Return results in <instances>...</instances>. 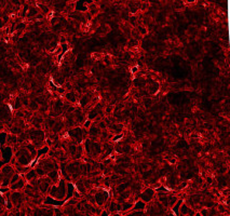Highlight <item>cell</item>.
<instances>
[{
	"mask_svg": "<svg viewBox=\"0 0 230 216\" xmlns=\"http://www.w3.org/2000/svg\"><path fill=\"white\" fill-rule=\"evenodd\" d=\"M66 190H67V182L63 177L60 178L56 184H52L48 190V195L57 200H64L66 197Z\"/></svg>",
	"mask_w": 230,
	"mask_h": 216,
	"instance_id": "obj_1",
	"label": "cell"
},
{
	"mask_svg": "<svg viewBox=\"0 0 230 216\" xmlns=\"http://www.w3.org/2000/svg\"><path fill=\"white\" fill-rule=\"evenodd\" d=\"M67 134L69 136L70 141L76 143V144H81L88 137L87 129L80 128V126H74V128L68 129Z\"/></svg>",
	"mask_w": 230,
	"mask_h": 216,
	"instance_id": "obj_2",
	"label": "cell"
},
{
	"mask_svg": "<svg viewBox=\"0 0 230 216\" xmlns=\"http://www.w3.org/2000/svg\"><path fill=\"white\" fill-rule=\"evenodd\" d=\"M25 198H26V195L24 192L20 191V190L11 191V195H10V200L13 204V207H16V209H21L23 206L25 202Z\"/></svg>",
	"mask_w": 230,
	"mask_h": 216,
	"instance_id": "obj_3",
	"label": "cell"
},
{
	"mask_svg": "<svg viewBox=\"0 0 230 216\" xmlns=\"http://www.w3.org/2000/svg\"><path fill=\"white\" fill-rule=\"evenodd\" d=\"M52 182L47 175L39 177V184H38V190L41 195H48V190L51 187Z\"/></svg>",
	"mask_w": 230,
	"mask_h": 216,
	"instance_id": "obj_4",
	"label": "cell"
},
{
	"mask_svg": "<svg viewBox=\"0 0 230 216\" xmlns=\"http://www.w3.org/2000/svg\"><path fill=\"white\" fill-rule=\"evenodd\" d=\"M109 192L107 190H98L96 194L94 195V199H95V203L97 206H103L106 203V201L109 199Z\"/></svg>",
	"mask_w": 230,
	"mask_h": 216,
	"instance_id": "obj_5",
	"label": "cell"
},
{
	"mask_svg": "<svg viewBox=\"0 0 230 216\" xmlns=\"http://www.w3.org/2000/svg\"><path fill=\"white\" fill-rule=\"evenodd\" d=\"M0 156H1V159L6 162V163H9L11 161L12 157L14 156L13 149H12L11 146H1L0 147Z\"/></svg>",
	"mask_w": 230,
	"mask_h": 216,
	"instance_id": "obj_6",
	"label": "cell"
},
{
	"mask_svg": "<svg viewBox=\"0 0 230 216\" xmlns=\"http://www.w3.org/2000/svg\"><path fill=\"white\" fill-rule=\"evenodd\" d=\"M0 172H1V175H2V178H11V176L15 173V169L12 164L10 163H6L1 169H0Z\"/></svg>",
	"mask_w": 230,
	"mask_h": 216,
	"instance_id": "obj_7",
	"label": "cell"
},
{
	"mask_svg": "<svg viewBox=\"0 0 230 216\" xmlns=\"http://www.w3.org/2000/svg\"><path fill=\"white\" fill-rule=\"evenodd\" d=\"M154 196V189H152V188H147V189H145V190H144L141 195H139L138 198L141 199L142 201H144L145 203H148V202H150V201L152 200Z\"/></svg>",
	"mask_w": 230,
	"mask_h": 216,
	"instance_id": "obj_8",
	"label": "cell"
},
{
	"mask_svg": "<svg viewBox=\"0 0 230 216\" xmlns=\"http://www.w3.org/2000/svg\"><path fill=\"white\" fill-rule=\"evenodd\" d=\"M33 125V128L35 129H42L43 123H45V119L41 115H33L30 121H29Z\"/></svg>",
	"mask_w": 230,
	"mask_h": 216,
	"instance_id": "obj_9",
	"label": "cell"
},
{
	"mask_svg": "<svg viewBox=\"0 0 230 216\" xmlns=\"http://www.w3.org/2000/svg\"><path fill=\"white\" fill-rule=\"evenodd\" d=\"M65 201L64 200H57V199L53 198V197L49 196L48 195L45 198H43V204H49V205H52V206H62L63 204H64Z\"/></svg>",
	"mask_w": 230,
	"mask_h": 216,
	"instance_id": "obj_10",
	"label": "cell"
},
{
	"mask_svg": "<svg viewBox=\"0 0 230 216\" xmlns=\"http://www.w3.org/2000/svg\"><path fill=\"white\" fill-rule=\"evenodd\" d=\"M27 183V180L24 178V176H21V178L18 180H16L15 183H13V184H11L9 186L10 190L11 191H14V190H22L23 188H24L25 184Z\"/></svg>",
	"mask_w": 230,
	"mask_h": 216,
	"instance_id": "obj_11",
	"label": "cell"
},
{
	"mask_svg": "<svg viewBox=\"0 0 230 216\" xmlns=\"http://www.w3.org/2000/svg\"><path fill=\"white\" fill-rule=\"evenodd\" d=\"M63 130H65V123H64V120L63 119H58V117L56 118V121L54 123L53 128L51 129L52 133H55V134H60Z\"/></svg>",
	"mask_w": 230,
	"mask_h": 216,
	"instance_id": "obj_12",
	"label": "cell"
},
{
	"mask_svg": "<svg viewBox=\"0 0 230 216\" xmlns=\"http://www.w3.org/2000/svg\"><path fill=\"white\" fill-rule=\"evenodd\" d=\"M64 96L65 99L67 102H69L70 104H76L77 102L79 101V96H78V93L75 92V91H68V92H65L64 93Z\"/></svg>",
	"mask_w": 230,
	"mask_h": 216,
	"instance_id": "obj_13",
	"label": "cell"
},
{
	"mask_svg": "<svg viewBox=\"0 0 230 216\" xmlns=\"http://www.w3.org/2000/svg\"><path fill=\"white\" fill-rule=\"evenodd\" d=\"M178 213L181 214V215H194L196 212L192 210V207L189 206L188 203H181V205L179 206Z\"/></svg>",
	"mask_w": 230,
	"mask_h": 216,
	"instance_id": "obj_14",
	"label": "cell"
},
{
	"mask_svg": "<svg viewBox=\"0 0 230 216\" xmlns=\"http://www.w3.org/2000/svg\"><path fill=\"white\" fill-rule=\"evenodd\" d=\"M39 12H40V11H39V8L37 7L36 5H33V6L30 5V6H29L28 11H27L26 16H25V17H26L27 20H34V17L39 13Z\"/></svg>",
	"mask_w": 230,
	"mask_h": 216,
	"instance_id": "obj_15",
	"label": "cell"
},
{
	"mask_svg": "<svg viewBox=\"0 0 230 216\" xmlns=\"http://www.w3.org/2000/svg\"><path fill=\"white\" fill-rule=\"evenodd\" d=\"M47 176L48 177L51 179V182H52V184H56V183L60 180V170H52V171H50V172H48L47 173Z\"/></svg>",
	"mask_w": 230,
	"mask_h": 216,
	"instance_id": "obj_16",
	"label": "cell"
},
{
	"mask_svg": "<svg viewBox=\"0 0 230 216\" xmlns=\"http://www.w3.org/2000/svg\"><path fill=\"white\" fill-rule=\"evenodd\" d=\"M131 195H132V190L129 188V189H127V190H124V191L120 192V194L117 196L116 201L119 203H122V202H124L125 200H127V199L131 197Z\"/></svg>",
	"mask_w": 230,
	"mask_h": 216,
	"instance_id": "obj_17",
	"label": "cell"
},
{
	"mask_svg": "<svg viewBox=\"0 0 230 216\" xmlns=\"http://www.w3.org/2000/svg\"><path fill=\"white\" fill-rule=\"evenodd\" d=\"M18 144V135L12 134V133H8L7 135V142H6V145L7 146H11L13 147L14 145Z\"/></svg>",
	"mask_w": 230,
	"mask_h": 216,
	"instance_id": "obj_18",
	"label": "cell"
},
{
	"mask_svg": "<svg viewBox=\"0 0 230 216\" xmlns=\"http://www.w3.org/2000/svg\"><path fill=\"white\" fill-rule=\"evenodd\" d=\"M23 176H24V178L27 180V182H30V180L38 178V175H37L36 171H35V169H33V168H30V169H29Z\"/></svg>",
	"mask_w": 230,
	"mask_h": 216,
	"instance_id": "obj_19",
	"label": "cell"
},
{
	"mask_svg": "<svg viewBox=\"0 0 230 216\" xmlns=\"http://www.w3.org/2000/svg\"><path fill=\"white\" fill-rule=\"evenodd\" d=\"M130 186H131V183L130 182H122L120 183V184L116 185V187H115V190L117 191V194H120V192L124 191V190H127V189L130 188Z\"/></svg>",
	"mask_w": 230,
	"mask_h": 216,
	"instance_id": "obj_20",
	"label": "cell"
},
{
	"mask_svg": "<svg viewBox=\"0 0 230 216\" xmlns=\"http://www.w3.org/2000/svg\"><path fill=\"white\" fill-rule=\"evenodd\" d=\"M92 102V97L90 96L89 94H84L79 98V103H80V107L81 108H84L87 107L89 104H91Z\"/></svg>",
	"mask_w": 230,
	"mask_h": 216,
	"instance_id": "obj_21",
	"label": "cell"
},
{
	"mask_svg": "<svg viewBox=\"0 0 230 216\" xmlns=\"http://www.w3.org/2000/svg\"><path fill=\"white\" fill-rule=\"evenodd\" d=\"M132 209L135 210V211H145L146 203L144 202V201H142L141 199H138V200H136V202L134 203V205H133Z\"/></svg>",
	"mask_w": 230,
	"mask_h": 216,
	"instance_id": "obj_22",
	"label": "cell"
},
{
	"mask_svg": "<svg viewBox=\"0 0 230 216\" xmlns=\"http://www.w3.org/2000/svg\"><path fill=\"white\" fill-rule=\"evenodd\" d=\"M131 162H132V158L127 153H122L120 157L117 158V163H131Z\"/></svg>",
	"mask_w": 230,
	"mask_h": 216,
	"instance_id": "obj_23",
	"label": "cell"
},
{
	"mask_svg": "<svg viewBox=\"0 0 230 216\" xmlns=\"http://www.w3.org/2000/svg\"><path fill=\"white\" fill-rule=\"evenodd\" d=\"M109 126L110 129H111V131L112 132H115V133H122V130H123V125L121 123H112V124H110V125H108Z\"/></svg>",
	"mask_w": 230,
	"mask_h": 216,
	"instance_id": "obj_24",
	"label": "cell"
},
{
	"mask_svg": "<svg viewBox=\"0 0 230 216\" xmlns=\"http://www.w3.org/2000/svg\"><path fill=\"white\" fill-rule=\"evenodd\" d=\"M27 108H28V110H30V111H37L38 110V108H39V104L37 103L35 99H30L29 101V104H28V106H27Z\"/></svg>",
	"mask_w": 230,
	"mask_h": 216,
	"instance_id": "obj_25",
	"label": "cell"
},
{
	"mask_svg": "<svg viewBox=\"0 0 230 216\" xmlns=\"http://www.w3.org/2000/svg\"><path fill=\"white\" fill-rule=\"evenodd\" d=\"M135 28H136V30L138 32V34L141 35V36H146V35L148 34V28L145 26V25L138 24Z\"/></svg>",
	"mask_w": 230,
	"mask_h": 216,
	"instance_id": "obj_26",
	"label": "cell"
},
{
	"mask_svg": "<svg viewBox=\"0 0 230 216\" xmlns=\"http://www.w3.org/2000/svg\"><path fill=\"white\" fill-rule=\"evenodd\" d=\"M114 172H115V173H117V174H119L120 176H125L127 174V169H123V168L120 167L119 164H117L116 167L114 168Z\"/></svg>",
	"mask_w": 230,
	"mask_h": 216,
	"instance_id": "obj_27",
	"label": "cell"
},
{
	"mask_svg": "<svg viewBox=\"0 0 230 216\" xmlns=\"http://www.w3.org/2000/svg\"><path fill=\"white\" fill-rule=\"evenodd\" d=\"M34 169H35V171H36V173H37V175H38V177H42V176L47 175V172L45 171V169H43L41 165L37 164L36 167L34 168Z\"/></svg>",
	"mask_w": 230,
	"mask_h": 216,
	"instance_id": "obj_28",
	"label": "cell"
},
{
	"mask_svg": "<svg viewBox=\"0 0 230 216\" xmlns=\"http://www.w3.org/2000/svg\"><path fill=\"white\" fill-rule=\"evenodd\" d=\"M49 146H42V147H40V148H38L37 149V158L38 157H41V156H45V155H47L48 153V151H49Z\"/></svg>",
	"mask_w": 230,
	"mask_h": 216,
	"instance_id": "obj_29",
	"label": "cell"
},
{
	"mask_svg": "<svg viewBox=\"0 0 230 216\" xmlns=\"http://www.w3.org/2000/svg\"><path fill=\"white\" fill-rule=\"evenodd\" d=\"M149 8H150V3L148 1H146V0H142L141 3H139V10L142 12H146L149 10Z\"/></svg>",
	"mask_w": 230,
	"mask_h": 216,
	"instance_id": "obj_30",
	"label": "cell"
},
{
	"mask_svg": "<svg viewBox=\"0 0 230 216\" xmlns=\"http://www.w3.org/2000/svg\"><path fill=\"white\" fill-rule=\"evenodd\" d=\"M114 108H115V106L112 105V104H108L107 106H105V107H104L103 113L105 114L106 116H110V115H112V111H114Z\"/></svg>",
	"mask_w": 230,
	"mask_h": 216,
	"instance_id": "obj_31",
	"label": "cell"
},
{
	"mask_svg": "<svg viewBox=\"0 0 230 216\" xmlns=\"http://www.w3.org/2000/svg\"><path fill=\"white\" fill-rule=\"evenodd\" d=\"M24 130H22V129L20 128V126L18 125V124H14V125H11L10 126V133H12V134H15V135H18L21 132H23Z\"/></svg>",
	"mask_w": 230,
	"mask_h": 216,
	"instance_id": "obj_32",
	"label": "cell"
},
{
	"mask_svg": "<svg viewBox=\"0 0 230 216\" xmlns=\"http://www.w3.org/2000/svg\"><path fill=\"white\" fill-rule=\"evenodd\" d=\"M7 135L8 133L5 131H0V147L5 146L6 142H7Z\"/></svg>",
	"mask_w": 230,
	"mask_h": 216,
	"instance_id": "obj_33",
	"label": "cell"
},
{
	"mask_svg": "<svg viewBox=\"0 0 230 216\" xmlns=\"http://www.w3.org/2000/svg\"><path fill=\"white\" fill-rule=\"evenodd\" d=\"M183 202H184V200H183V199H178V200H177L176 202H175V204L172 206V210H173V211H174V213H175V214H178L179 206H181V203H183Z\"/></svg>",
	"mask_w": 230,
	"mask_h": 216,
	"instance_id": "obj_34",
	"label": "cell"
},
{
	"mask_svg": "<svg viewBox=\"0 0 230 216\" xmlns=\"http://www.w3.org/2000/svg\"><path fill=\"white\" fill-rule=\"evenodd\" d=\"M178 200V198H177L176 196H169L168 198V203H169V207L170 209H172V206L175 204V202Z\"/></svg>",
	"mask_w": 230,
	"mask_h": 216,
	"instance_id": "obj_35",
	"label": "cell"
},
{
	"mask_svg": "<svg viewBox=\"0 0 230 216\" xmlns=\"http://www.w3.org/2000/svg\"><path fill=\"white\" fill-rule=\"evenodd\" d=\"M95 124H96V125L98 126V128L101 129V130H106V129L108 128V125H107V122H106L105 120H101V121H97V122H95Z\"/></svg>",
	"mask_w": 230,
	"mask_h": 216,
	"instance_id": "obj_36",
	"label": "cell"
},
{
	"mask_svg": "<svg viewBox=\"0 0 230 216\" xmlns=\"http://www.w3.org/2000/svg\"><path fill=\"white\" fill-rule=\"evenodd\" d=\"M10 3L16 8H22V6H23L22 2H21V0H10Z\"/></svg>",
	"mask_w": 230,
	"mask_h": 216,
	"instance_id": "obj_37",
	"label": "cell"
},
{
	"mask_svg": "<svg viewBox=\"0 0 230 216\" xmlns=\"http://www.w3.org/2000/svg\"><path fill=\"white\" fill-rule=\"evenodd\" d=\"M29 101H30V99H29L27 96H23L22 98H21V102H22V105L25 106V107H27V106H28Z\"/></svg>",
	"mask_w": 230,
	"mask_h": 216,
	"instance_id": "obj_38",
	"label": "cell"
},
{
	"mask_svg": "<svg viewBox=\"0 0 230 216\" xmlns=\"http://www.w3.org/2000/svg\"><path fill=\"white\" fill-rule=\"evenodd\" d=\"M22 107H23V105H22V102H21V98H20V97H18V98H16V101H15L14 108L18 110V109H20V108H22Z\"/></svg>",
	"mask_w": 230,
	"mask_h": 216,
	"instance_id": "obj_39",
	"label": "cell"
},
{
	"mask_svg": "<svg viewBox=\"0 0 230 216\" xmlns=\"http://www.w3.org/2000/svg\"><path fill=\"white\" fill-rule=\"evenodd\" d=\"M5 204H6V199L2 194H0V209L5 207Z\"/></svg>",
	"mask_w": 230,
	"mask_h": 216,
	"instance_id": "obj_40",
	"label": "cell"
},
{
	"mask_svg": "<svg viewBox=\"0 0 230 216\" xmlns=\"http://www.w3.org/2000/svg\"><path fill=\"white\" fill-rule=\"evenodd\" d=\"M16 118H18V119H24V111L20 110V109H18V111H16L15 114Z\"/></svg>",
	"mask_w": 230,
	"mask_h": 216,
	"instance_id": "obj_41",
	"label": "cell"
},
{
	"mask_svg": "<svg viewBox=\"0 0 230 216\" xmlns=\"http://www.w3.org/2000/svg\"><path fill=\"white\" fill-rule=\"evenodd\" d=\"M149 169V165L147 164V163H142L141 164V170L142 171H146V170Z\"/></svg>",
	"mask_w": 230,
	"mask_h": 216,
	"instance_id": "obj_42",
	"label": "cell"
},
{
	"mask_svg": "<svg viewBox=\"0 0 230 216\" xmlns=\"http://www.w3.org/2000/svg\"><path fill=\"white\" fill-rule=\"evenodd\" d=\"M60 44H63V43H66V38H65L64 36L60 37Z\"/></svg>",
	"mask_w": 230,
	"mask_h": 216,
	"instance_id": "obj_43",
	"label": "cell"
},
{
	"mask_svg": "<svg viewBox=\"0 0 230 216\" xmlns=\"http://www.w3.org/2000/svg\"><path fill=\"white\" fill-rule=\"evenodd\" d=\"M200 214H202V215H209V211L208 210H202V211L200 212Z\"/></svg>",
	"mask_w": 230,
	"mask_h": 216,
	"instance_id": "obj_44",
	"label": "cell"
},
{
	"mask_svg": "<svg viewBox=\"0 0 230 216\" xmlns=\"http://www.w3.org/2000/svg\"><path fill=\"white\" fill-rule=\"evenodd\" d=\"M5 164H6V162L3 161V160L1 159V158H0V169H1V168H2V167H3V165H5Z\"/></svg>",
	"mask_w": 230,
	"mask_h": 216,
	"instance_id": "obj_45",
	"label": "cell"
},
{
	"mask_svg": "<svg viewBox=\"0 0 230 216\" xmlns=\"http://www.w3.org/2000/svg\"><path fill=\"white\" fill-rule=\"evenodd\" d=\"M206 180H208L209 184H212V178H211V177H208V178H206Z\"/></svg>",
	"mask_w": 230,
	"mask_h": 216,
	"instance_id": "obj_46",
	"label": "cell"
}]
</instances>
